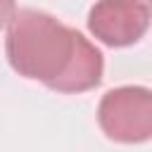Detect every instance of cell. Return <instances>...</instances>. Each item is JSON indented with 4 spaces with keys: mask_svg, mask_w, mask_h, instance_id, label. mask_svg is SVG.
Listing matches in <instances>:
<instances>
[{
    "mask_svg": "<svg viewBox=\"0 0 152 152\" xmlns=\"http://www.w3.org/2000/svg\"><path fill=\"white\" fill-rule=\"evenodd\" d=\"M150 28L145 0H97L88 12V31L109 48L138 43Z\"/></svg>",
    "mask_w": 152,
    "mask_h": 152,
    "instance_id": "3957f363",
    "label": "cell"
},
{
    "mask_svg": "<svg viewBox=\"0 0 152 152\" xmlns=\"http://www.w3.org/2000/svg\"><path fill=\"white\" fill-rule=\"evenodd\" d=\"M102 133L124 145L145 142L152 135V93L145 86H121L102 95L97 104Z\"/></svg>",
    "mask_w": 152,
    "mask_h": 152,
    "instance_id": "7a4b0ae2",
    "label": "cell"
},
{
    "mask_svg": "<svg viewBox=\"0 0 152 152\" xmlns=\"http://www.w3.org/2000/svg\"><path fill=\"white\" fill-rule=\"evenodd\" d=\"M14 10H17V0H0V28L7 26V21L14 14Z\"/></svg>",
    "mask_w": 152,
    "mask_h": 152,
    "instance_id": "277c9868",
    "label": "cell"
},
{
    "mask_svg": "<svg viewBox=\"0 0 152 152\" xmlns=\"http://www.w3.org/2000/svg\"><path fill=\"white\" fill-rule=\"evenodd\" d=\"M5 55L19 76L55 93L78 95L102 83V52L81 31L36 7L14 10L7 21Z\"/></svg>",
    "mask_w": 152,
    "mask_h": 152,
    "instance_id": "6da1fadb",
    "label": "cell"
}]
</instances>
